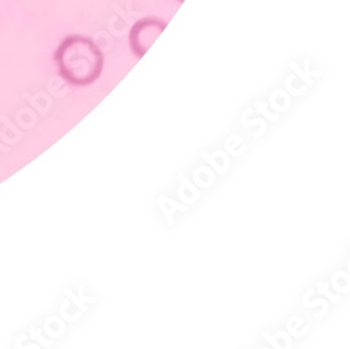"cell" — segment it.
Masks as SVG:
<instances>
[{"label":"cell","instance_id":"3957f363","mask_svg":"<svg viewBox=\"0 0 350 349\" xmlns=\"http://www.w3.org/2000/svg\"><path fill=\"white\" fill-rule=\"evenodd\" d=\"M178 2H180V3H183V2H184V0H178Z\"/></svg>","mask_w":350,"mask_h":349},{"label":"cell","instance_id":"7a4b0ae2","mask_svg":"<svg viewBox=\"0 0 350 349\" xmlns=\"http://www.w3.org/2000/svg\"><path fill=\"white\" fill-rule=\"evenodd\" d=\"M165 21L154 17H144L136 21L129 34V44L133 53L137 57H142L148 53L156 40L165 30Z\"/></svg>","mask_w":350,"mask_h":349},{"label":"cell","instance_id":"6da1fadb","mask_svg":"<svg viewBox=\"0 0 350 349\" xmlns=\"http://www.w3.org/2000/svg\"><path fill=\"white\" fill-rule=\"evenodd\" d=\"M55 62L66 81L75 86H87L100 77L104 56L92 38L70 36L56 49Z\"/></svg>","mask_w":350,"mask_h":349}]
</instances>
